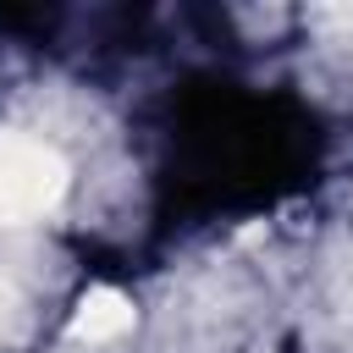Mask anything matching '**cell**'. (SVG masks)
Wrapping results in <instances>:
<instances>
[{"mask_svg": "<svg viewBox=\"0 0 353 353\" xmlns=\"http://www.w3.org/2000/svg\"><path fill=\"white\" fill-rule=\"evenodd\" d=\"M127 331H132V303H127L116 287H88L83 303H77V314H72V336L105 347V342H116V336H127Z\"/></svg>", "mask_w": 353, "mask_h": 353, "instance_id": "obj_2", "label": "cell"}, {"mask_svg": "<svg viewBox=\"0 0 353 353\" xmlns=\"http://www.w3.org/2000/svg\"><path fill=\"white\" fill-rule=\"evenodd\" d=\"M61 182H66L61 160L44 143L0 138V226L6 221H33L39 210H50Z\"/></svg>", "mask_w": 353, "mask_h": 353, "instance_id": "obj_1", "label": "cell"}]
</instances>
